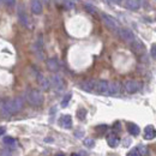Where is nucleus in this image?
Wrapping results in <instances>:
<instances>
[{
  "mask_svg": "<svg viewBox=\"0 0 156 156\" xmlns=\"http://www.w3.org/2000/svg\"><path fill=\"white\" fill-rule=\"evenodd\" d=\"M24 106V100L22 98H15L7 100L1 106V115L2 117H11L15 113H18Z\"/></svg>",
  "mask_w": 156,
  "mask_h": 156,
  "instance_id": "1",
  "label": "nucleus"
},
{
  "mask_svg": "<svg viewBox=\"0 0 156 156\" xmlns=\"http://www.w3.org/2000/svg\"><path fill=\"white\" fill-rule=\"evenodd\" d=\"M27 100L31 106L39 107L43 103L44 98H43V94L37 89H29L27 91Z\"/></svg>",
  "mask_w": 156,
  "mask_h": 156,
  "instance_id": "2",
  "label": "nucleus"
},
{
  "mask_svg": "<svg viewBox=\"0 0 156 156\" xmlns=\"http://www.w3.org/2000/svg\"><path fill=\"white\" fill-rule=\"evenodd\" d=\"M101 17H102L103 23L106 24V27H107L108 29H111V30L114 31V33H118V31H119L120 28H119V23H118L117 20H114L112 16H108V15H106V13H102Z\"/></svg>",
  "mask_w": 156,
  "mask_h": 156,
  "instance_id": "3",
  "label": "nucleus"
},
{
  "mask_svg": "<svg viewBox=\"0 0 156 156\" xmlns=\"http://www.w3.org/2000/svg\"><path fill=\"white\" fill-rule=\"evenodd\" d=\"M124 89L127 94H135L140 89V83L133 79H129L124 83Z\"/></svg>",
  "mask_w": 156,
  "mask_h": 156,
  "instance_id": "4",
  "label": "nucleus"
},
{
  "mask_svg": "<svg viewBox=\"0 0 156 156\" xmlns=\"http://www.w3.org/2000/svg\"><path fill=\"white\" fill-rule=\"evenodd\" d=\"M51 87H53L57 91H62L65 88V82L62 77L59 75H53L51 78Z\"/></svg>",
  "mask_w": 156,
  "mask_h": 156,
  "instance_id": "5",
  "label": "nucleus"
},
{
  "mask_svg": "<svg viewBox=\"0 0 156 156\" xmlns=\"http://www.w3.org/2000/svg\"><path fill=\"white\" fill-rule=\"evenodd\" d=\"M108 87H109V82H107V80H96L94 91L100 94V95H108Z\"/></svg>",
  "mask_w": 156,
  "mask_h": 156,
  "instance_id": "6",
  "label": "nucleus"
},
{
  "mask_svg": "<svg viewBox=\"0 0 156 156\" xmlns=\"http://www.w3.org/2000/svg\"><path fill=\"white\" fill-rule=\"evenodd\" d=\"M118 34H119V36L121 39L124 40V41H126V42H133L135 41V34L130 29H126V28L119 29Z\"/></svg>",
  "mask_w": 156,
  "mask_h": 156,
  "instance_id": "7",
  "label": "nucleus"
},
{
  "mask_svg": "<svg viewBox=\"0 0 156 156\" xmlns=\"http://www.w3.org/2000/svg\"><path fill=\"white\" fill-rule=\"evenodd\" d=\"M59 125L61 127H64V129H67V130L71 129L72 127V118H71V115L66 114V115L60 117V119H59Z\"/></svg>",
  "mask_w": 156,
  "mask_h": 156,
  "instance_id": "8",
  "label": "nucleus"
},
{
  "mask_svg": "<svg viewBox=\"0 0 156 156\" xmlns=\"http://www.w3.org/2000/svg\"><path fill=\"white\" fill-rule=\"evenodd\" d=\"M47 69L51 71V72H57L60 69V65H59V61L57 58H49L47 60Z\"/></svg>",
  "mask_w": 156,
  "mask_h": 156,
  "instance_id": "9",
  "label": "nucleus"
},
{
  "mask_svg": "<svg viewBox=\"0 0 156 156\" xmlns=\"http://www.w3.org/2000/svg\"><path fill=\"white\" fill-rule=\"evenodd\" d=\"M95 84H96V80L94 79H88V80H84L83 83H80V88L88 93H91L94 91L95 89Z\"/></svg>",
  "mask_w": 156,
  "mask_h": 156,
  "instance_id": "10",
  "label": "nucleus"
},
{
  "mask_svg": "<svg viewBox=\"0 0 156 156\" xmlns=\"http://www.w3.org/2000/svg\"><path fill=\"white\" fill-rule=\"evenodd\" d=\"M144 138L150 140V139H154L156 137V129L153 125H148L145 129H144Z\"/></svg>",
  "mask_w": 156,
  "mask_h": 156,
  "instance_id": "11",
  "label": "nucleus"
},
{
  "mask_svg": "<svg viewBox=\"0 0 156 156\" xmlns=\"http://www.w3.org/2000/svg\"><path fill=\"white\" fill-rule=\"evenodd\" d=\"M107 143L111 148H117L120 143V138L115 135V133H109L107 136Z\"/></svg>",
  "mask_w": 156,
  "mask_h": 156,
  "instance_id": "12",
  "label": "nucleus"
},
{
  "mask_svg": "<svg viewBox=\"0 0 156 156\" xmlns=\"http://www.w3.org/2000/svg\"><path fill=\"white\" fill-rule=\"evenodd\" d=\"M121 90V85L120 83L118 82H112L109 83V87H108V95H118Z\"/></svg>",
  "mask_w": 156,
  "mask_h": 156,
  "instance_id": "13",
  "label": "nucleus"
},
{
  "mask_svg": "<svg viewBox=\"0 0 156 156\" xmlns=\"http://www.w3.org/2000/svg\"><path fill=\"white\" fill-rule=\"evenodd\" d=\"M37 82H39L40 87L43 89V90H48L51 88V80H48L47 78L44 77L43 75L39 73L37 75Z\"/></svg>",
  "mask_w": 156,
  "mask_h": 156,
  "instance_id": "14",
  "label": "nucleus"
},
{
  "mask_svg": "<svg viewBox=\"0 0 156 156\" xmlns=\"http://www.w3.org/2000/svg\"><path fill=\"white\" fill-rule=\"evenodd\" d=\"M132 44H131V48H132V51L135 52V53H144V51H145V47H144V44L140 42V41H133V42H131Z\"/></svg>",
  "mask_w": 156,
  "mask_h": 156,
  "instance_id": "15",
  "label": "nucleus"
},
{
  "mask_svg": "<svg viewBox=\"0 0 156 156\" xmlns=\"http://www.w3.org/2000/svg\"><path fill=\"white\" fill-rule=\"evenodd\" d=\"M125 6L131 11H137L140 7V1L139 0H126Z\"/></svg>",
  "mask_w": 156,
  "mask_h": 156,
  "instance_id": "16",
  "label": "nucleus"
},
{
  "mask_svg": "<svg viewBox=\"0 0 156 156\" xmlns=\"http://www.w3.org/2000/svg\"><path fill=\"white\" fill-rule=\"evenodd\" d=\"M18 18H20V23L25 27H29V20H28V16L25 15V11L23 10V7L20 6L18 7Z\"/></svg>",
  "mask_w": 156,
  "mask_h": 156,
  "instance_id": "17",
  "label": "nucleus"
},
{
  "mask_svg": "<svg viewBox=\"0 0 156 156\" xmlns=\"http://www.w3.org/2000/svg\"><path fill=\"white\" fill-rule=\"evenodd\" d=\"M31 11L35 15H40L42 12V4L40 0H31Z\"/></svg>",
  "mask_w": 156,
  "mask_h": 156,
  "instance_id": "18",
  "label": "nucleus"
},
{
  "mask_svg": "<svg viewBox=\"0 0 156 156\" xmlns=\"http://www.w3.org/2000/svg\"><path fill=\"white\" fill-rule=\"evenodd\" d=\"M127 131H129V133L132 135V136H138L139 132H140V129L138 127V125H136V124L129 122V124H127Z\"/></svg>",
  "mask_w": 156,
  "mask_h": 156,
  "instance_id": "19",
  "label": "nucleus"
},
{
  "mask_svg": "<svg viewBox=\"0 0 156 156\" xmlns=\"http://www.w3.org/2000/svg\"><path fill=\"white\" fill-rule=\"evenodd\" d=\"M4 144L5 145H9V147H15L16 145V139L15 138H12V137H9L6 136L5 138H4Z\"/></svg>",
  "mask_w": 156,
  "mask_h": 156,
  "instance_id": "20",
  "label": "nucleus"
},
{
  "mask_svg": "<svg viewBox=\"0 0 156 156\" xmlns=\"http://www.w3.org/2000/svg\"><path fill=\"white\" fill-rule=\"evenodd\" d=\"M77 118L79 120H84L87 118V109L84 108H79L77 111Z\"/></svg>",
  "mask_w": 156,
  "mask_h": 156,
  "instance_id": "21",
  "label": "nucleus"
},
{
  "mask_svg": "<svg viewBox=\"0 0 156 156\" xmlns=\"http://www.w3.org/2000/svg\"><path fill=\"white\" fill-rule=\"evenodd\" d=\"M71 98H72V94H66L65 96H64V98H62V101H61V107H66L67 105H69V102H70V100H71Z\"/></svg>",
  "mask_w": 156,
  "mask_h": 156,
  "instance_id": "22",
  "label": "nucleus"
},
{
  "mask_svg": "<svg viewBox=\"0 0 156 156\" xmlns=\"http://www.w3.org/2000/svg\"><path fill=\"white\" fill-rule=\"evenodd\" d=\"M83 144H84L87 148H93V147L95 145V140H94L93 138H85L84 142H83Z\"/></svg>",
  "mask_w": 156,
  "mask_h": 156,
  "instance_id": "23",
  "label": "nucleus"
},
{
  "mask_svg": "<svg viewBox=\"0 0 156 156\" xmlns=\"http://www.w3.org/2000/svg\"><path fill=\"white\" fill-rule=\"evenodd\" d=\"M84 7H85V10H87L89 13H91V15H95V13H96V9H95L93 5H90V4H85Z\"/></svg>",
  "mask_w": 156,
  "mask_h": 156,
  "instance_id": "24",
  "label": "nucleus"
},
{
  "mask_svg": "<svg viewBox=\"0 0 156 156\" xmlns=\"http://www.w3.org/2000/svg\"><path fill=\"white\" fill-rule=\"evenodd\" d=\"M137 149H138V151H139L140 155H143V156L148 155V148H147L145 145H139Z\"/></svg>",
  "mask_w": 156,
  "mask_h": 156,
  "instance_id": "25",
  "label": "nucleus"
},
{
  "mask_svg": "<svg viewBox=\"0 0 156 156\" xmlns=\"http://www.w3.org/2000/svg\"><path fill=\"white\" fill-rule=\"evenodd\" d=\"M127 156H142V155L139 154L138 149H137V148H135V149H132L131 151H129V153H127Z\"/></svg>",
  "mask_w": 156,
  "mask_h": 156,
  "instance_id": "26",
  "label": "nucleus"
},
{
  "mask_svg": "<svg viewBox=\"0 0 156 156\" xmlns=\"http://www.w3.org/2000/svg\"><path fill=\"white\" fill-rule=\"evenodd\" d=\"M2 1H4V4H5L6 6H9V7H13L15 4H16V0H2Z\"/></svg>",
  "mask_w": 156,
  "mask_h": 156,
  "instance_id": "27",
  "label": "nucleus"
},
{
  "mask_svg": "<svg viewBox=\"0 0 156 156\" xmlns=\"http://www.w3.org/2000/svg\"><path fill=\"white\" fill-rule=\"evenodd\" d=\"M0 156H12V153L7 149H1L0 150Z\"/></svg>",
  "mask_w": 156,
  "mask_h": 156,
  "instance_id": "28",
  "label": "nucleus"
},
{
  "mask_svg": "<svg viewBox=\"0 0 156 156\" xmlns=\"http://www.w3.org/2000/svg\"><path fill=\"white\" fill-rule=\"evenodd\" d=\"M150 55L154 59H156V44H153L150 48Z\"/></svg>",
  "mask_w": 156,
  "mask_h": 156,
  "instance_id": "29",
  "label": "nucleus"
},
{
  "mask_svg": "<svg viewBox=\"0 0 156 156\" xmlns=\"http://www.w3.org/2000/svg\"><path fill=\"white\" fill-rule=\"evenodd\" d=\"M73 2L72 1H65V7L66 9H73Z\"/></svg>",
  "mask_w": 156,
  "mask_h": 156,
  "instance_id": "30",
  "label": "nucleus"
},
{
  "mask_svg": "<svg viewBox=\"0 0 156 156\" xmlns=\"http://www.w3.org/2000/svg\"><path fill=\"white\" fill-rule=\"evenodd\" d=\"M96 130H101V131H106L107 126L106 125H101V126H96Z\"/></svg>",
  "mask_w": 156,
  "mask_h": 156,
  "instance_id": "31",
  "label": "nucleus"
},
{
  "mask_svg": "<svg viewBox=\"0 0 156 156\" xmlns=\"http://www.w3.org/2000/svg\"><path fill=\"white\" fill-rule=\"evenodd\" d=\"M5 131H6V129H5L4 126H0V136H1V135H4V133H5Z\"/></svg>",
  "mask_w": 156,
  "mask_h": 156,
  "instance_id": "32",
  "label": "nucleus"
},
{
  "mask_svg": "<svg viewBox=\"0 0 156 156\" xmlns=\"http://www.w3.org/2000/svg\"><path fill=\"white\" fill-rule=\"evenodd\" d=\"M112 1H113V2H115V4H121V1H122V0H112Z\"/></svg>",
  "mask_w": 156,
  "mask_h": 156,
  "instance_id": "33",
  "label": "nucleus"
},
{
  "mask_svg": "<svg viewBox=\"0 0 156 156\" xmlns=\"http://www.w3.org/2000/svg\"><path fill=\"white\" fill-rule=\"evenodd\" d=\"M55 156H65L62 153H58V154H55Z\"/></svg>",
  "mask_w": 156,
  "mask_h": 156,
  "instance_id": "34",
  "label": "nucleus"
},
{
  "mask_svg": "<svg viewBox=\"0 0 156 156\" xmlns=\"http://www.w3.org/2000/svg\"><path fill=\"white\" fill-rule=\"evenodd\" d=\"M71 156H79V155H78V154H72Z\"/></svg>",
  "mask_w": 156,
  "mask_h": 156,
  "instance_id": "35",
  "label": "nucleus"
},
{
  "mask_svg": "<svg viewBox=\"0 0 156 156\" xmlns=\"http://www.w3.org/2000/svg\"><path fill=\"white\" fill-rule=\"evenodd\" d=\"M142 1H143V0H142ZM144 2H147V0H144Z\"/></svg>",
  "mask_w": 156,
  "mask_h": 156,
  "instance_id": "36",
  "label": "nucleus"
}]
</instances>
